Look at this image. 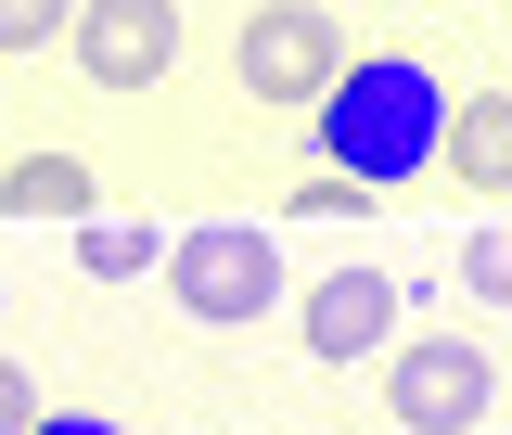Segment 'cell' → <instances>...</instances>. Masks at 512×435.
Masks as SVG:
<instances>
[{
	"mask_svg": "<svg viewBox=\"0 0 512 435\" xmlns=\"http://www.w3.org/2000/svg\"><path fill=\"white\" fill-rule=\"evenodd\" d=\"M436 141H448V90H436V64H410V52H359L333 90H320V154H333L359 192L423 180Z\"/></svg>",
	"mask_w": 512,
	"mask_h": 435,
	"instance_id": "cell-1",
	"label": "cell"
},
{
	"mask_svg": "<svg viewBox=\"0 0 512 435\" xmlns=\"http://www.w3.org/2000/svg\"><path fill=\"white\" fill-rule=\"evenodd\" d=\"M167 295H180V320L244 333V320L282 308V244H269L256 218H192L180 244H167Z\"/></svg>",
	"mask_w": 512,
	"mask_h": 435,
	"instance_id": "cell-2",
	"label": "cell"
},
{
	"mask_svg": "<svg viewBox=\"0 0 512 435\" xmlns=\"http://www.w3.org/2000/svg\"><path fill=\"white\" fill-rule=\"evenodd\" d=\"M231 64H244V90L269 103V116H308L359 52H346V13H333V0H256L244 39H231Z\"/></svg>",
	"mask_w": 512,
	"mask_h": 435,
	"instance_id": "cell-3",
	"label": "cell"
},
{
	"mask_svg": "<svg viewBox=\"0 0 512 435\" xmlns=\"http://www.w3.org/2000/svg\"><path fill=\"white\" fill-rule=\"evenodd\" d=\"M487 346L474 333H410L397 359H384V410H397V435H474L487 423Z\"/></svg>",
	"mask_w": 512,
	"mask_h": 435,
	"instance_id": "cell-4",
	"label": "cell"
},
{
	"mask_svg": "<svg viewBox=\"0 0 512 435\" xmlns=\"http://www.w3.org/2000/svg\"><path fill=\"white\" fill-rule=\"evenodd\" d=\"M64 52H77L90 90H154V77L180 64V0H77Z\"/></svg>",
	"mask_w": 512,
	"mask_h": 435,
	"instance_id": "cell-5",
	"label": "cell"
},
{
	"mask_svg": "<svg viewBox=\"0 0 512 435\" xmlns=\"http://www.w3.org/2000/svg\"><path fill=\"white\" fill-rule=\"evenodd\" d=\"M384 320H397V282L384 269H333L308 295V359H359V346H384Z\"/></svg>",
	"mask_w": 512,
	"mask_h": 435,
	"instance_id": "cell-6",
	"label": "cell"
},
{
	"mask_svg": "<svg viewBox=\"0 0 512 435\" xmlns=\"http://www.w3.org/2000/svg\"><path fill=\"white\" fill-rule=\"evenodd\" d=\"M103 192H90V167L77 154H13L0 167V218H39V231H77Z\"/></svg>",
	"mask_w": 512,
	"mask_h": 435,
	"instance_id": "cell-7",
	"label": "cell"
},
{
	"mask_svg": "<svg viewBox=\"0 0 512 435\" xmlns=\"http://www.w3.org/2000/svg\"><path fill=\"white\" fill-rule=\"evenodd\" d=\"M436 167H461L474 192H512V90H474V103H448Z\"/></svg>",
	"mask_w": 512,
	"mask_h": 435,
	"instance_id": "cell-8",
	"label": "cell"
},
{
	"mask_svg": "<svg viewBox=\"0 0 512 435\" xmlns=\"http://www.w3.org/2000/svg\"><path fill=\"white\" fill-rule=\"evenodd\" d=\"M64 244H77L90 282H141V269H154V231H141V218H77Z\"/></svg>",
	"mask_w": 512,
	"mask_h": 435,
	"instance_id": "cell-9",
	"label": "cell"
},
{
	"mask_svg": "<svg viewBox=\"0 0 512 435\" xmlns=\"http://www.w3.org/2000/svg\"><path fill=\"white\" fill-rule=\"evenodd\" d=\"M461 295H474V308H512V218H487V231L461 244Z\"/></svg>",
	"mask_w": 512,
	"mask_h": 435,
	"instance_id": "cell-10",
	"label": "cell"
},
{
	"mask_svg": "<svg viewBox=\"0 0 512 435\" xmlns=\"http://www.w3.org/2000/svg\"><path fill=\"white\" fill-rule=\"evenodd\" d=\"M77 26V0H0V52H52Z\"/></svg>",
	"mask_w": 512,
	"mask_h": 435,
	"instance_id": "cell-11",
	"label": "cell"
},
{
	"mask_svg": "<svg viewBox=\"0 0 512 435\" xmlns=\"http://www.w3.org/2000/svg\"><path fill=\"white\" fill-rule=\"evenodd\" d=\"M282 218H372V192H359V180H346V167H333V180H308V192H295V205H282Z\"/></svg>",
	"mask_w": 512,
	"mask_h": 435,
	"instance_id": "cell-12",
	"label": "cell"
},
{
	"mask_svg": "<svg viewBox=\"0 0 512 435\" xmlns=\"http://www.w3.org/2000/svg\"><path fill=\"white\" fill-rule=\"evenodd\" d=\"M39 423V384H26V359H0V435H26Z\"/></svg>",
	"mask_w": 512,
	"mask_h": 435,
	"instance_id": "cell-13",
	"label": "cell"
},
{
	"mask_svg": "<svg viewBox=\"0 0 512 435\" xmlns=\"http://www.w3.org/2000/svg\"><path fill=\"white\" fill-rule=\"evenodd\" d=\"M26 435H128V423H103V410H39Z\"/></svg>",
	"mask_w": 512,
	"mask_h": 435,
	"instance_id": "cell-14",
	"label": "cell"
}]
</instances>
